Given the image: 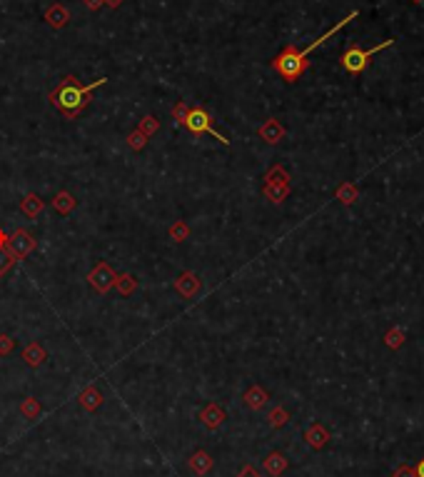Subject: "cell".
<instances>
[{
  "label": "cell",
  "mask_w": 424,
  "mask_h": 477,
  "mask_svg": "<svg viewBox=\"0 0 424 477\" xmlns=\"http://www.w3.org/2000/svg\"><path fill=\"white\" fill-rule=\"evenodd\" d=\"M105 83H108V78H100V80H93L88 85H80L75 75H65L60 80V85L50 93L48 100L65 120H75L80 118V113H85V108L93 100V90L103 88Z\"/></svg>",
  "instance_id": "1"
},
{
  "label": "cell",
  "mask_w": 424,
  "mask_h": 477,
  "mask_svg": "<svg viewBox=\"0 0 424 477\" xmlns=\"http://www.w3.org/2000/svg\"><path fill=\"white\" fill-rule=\"evenodd\" d=\"M355 18H357V13H349L347 18H342V21L337 23L335 28H329L327 33L322 35V38H317L315 43H309V45H307L305 50H297V48H292V45H290V48H285V50L280 53V56H277V58L272 60V68L277 70V73H280V75L285 78L287 83H294V80H297V78H300L302 73H305V68H307L309 53L320 48L322 43L329 40V38H332V35H335L337 30L342 28V25H347L349 21H355Z\"/></svg>",
  "instance_id": "2"
},
{
  "label": "cell",
  "mask_w": 424,
  "mask_h": 477,
  "mask_svg": "<svg viewBox=\"0 0 424 477\" xmlns=\"http://www.w3.org/2000/svg\"><path fill=\"white\" fill-rule=\"evenodd\" d=\"M182 125H185L192 135H205V132H207V135H212L215 140H220L222 146H230V140H227L220 130H215V128H212L210 113L202 110V108H190V110H187L185 123H182Z\"/></svg>",
  "instance_id": "3"
},
{
  "label": "cell",
  "mask_w": 424,
  "mask_h": 477,
  "mask_svg": "<svg viewBox=\"0 0 424 477\" xmlns=\"http://www.w3.org/2000/svg\"><path fill=\"white\" fill-rule=\"evenodd\" d=\"M394 45V40H382L379 45H375V48L370 50H362V48H349L347 53L342 56V65L347 73H362L364 68H367V62H370V58L375 56V53H379V50L384 48H392Z\"/></svg>",
  "instance_id": "4"
},
{
  "label": "cell",
  "mask_w": 424,
  "mask_h": 477,
  "mask_svg": "<svg viewBox=\"0 0 424 477\" xmlns=\"http://www.w3.org/2000/svg\"><path fill=\"white\" fill-rule=\"evenodd\" d=\"M115 280H117V272L110 268L105 260H100V263L88 272V285L95 292H100V295H108V292L115 288Z\"/></svg>",
  "instance_id": "5"
},
{
  "label": "cell",
  "mask_w": 424,
  "mask_h": 477,
  "mask_svg": "<svg viewBox=\"0 0 424 477\" xmlns=\"http://www.w3.org/2000/svg\"><path fill=\"white\" fill-rule=\"evenodd\" d=\"M35 245H38V240H35L27 230H13L10 235H8V253L15 257V263L18 260H25L30 253L35 250Z\"/></svg>",
  "instance_id": "6"
},
{
  "label": "cell",
  "mask_w": 424,
  "mask_h": 477,
  "mask_svg": "<svg viewBox=\"0 0 424 477\" xmlns=\"http://www.w3.org/2000/svg\"><path fill=\"white\" fill-rule=\"evenodd\" d=\"M103 393H100V388L97 385H88L85 390H80L78 393V405H80L85 412H97V410L103 408Z\"/></svg>",
  "instance_id": "7"
},
{
  "label": "cell",
  "mask_w": 424,
  "mask_h": 477,
  "mask_svg": "<svg viewBox=\"0 0 424 477\" xmlns=\"http://www.w3.org/2000/svg\"><path fill=\"white\" fill-rule=\"evenodd\" d=\"M200 288H202V280H200L195 272H182V275H178V280H175V290L182 295V298H195L200 292Z\"/></svg>",
  "instance_id": "8"
},
{
  "label": "cell",
  "mask_w": 424,
  "mask_h": 477,
  "mask_svg": "<svg viewBox=\"0 0 424 477\" xmlns=\"http://www.w3.org/2000/svg\"><path fill=\"white\" fill-rule=\"evenodd\" d=\"M225 410L220 408L217 402H207L205 408L200 410V422L205 425L207 430H217L222 422H225Z\"/></svg>",
  "instance_id": "9"
},
{
  "label": "cell",
  "mask_w": 424,
  "mask_h": 477,
  "mask_svg": "<svg viewBox=\"0 0 424 477\" xmlns=\"http://www.w3.org/2000/svg\"><path fill=\"white\" fill-rule=\"evenodd\" d=\"M45 360H48V350H45L40 342H27V345L23 347V362H25L27 367H40Z\"/></svg>",
  "instance_id": "10"
},
{
  "label": "cell",
  "mask_w": 424,
  "mask_h": 477,
  "mask_svg": "<svg viewBox=\"0 0 424 477\" xmlns=\"http://www.w3.org/2000/svg\"><path fill=\"white\" fill-rule=\"evenodd\" d=\"M187 465H190V470L195 472V475L202 477L212 470V457H210V452H205V450H198V452H192L190 455Z\"/></svg>",
  "instance_id": "11"
},
{
  "label": "cell",
  "mask_w": 424,
  "mask_h": 477,
  "mask_svg": "<svg viewBox=\"0 0 424 477\" xmlns=\"http://www.w3.org/2000/svg\"><path fill=\"white\" fill-rule=\"evenodd\" d=\"M50 205H53L55 213L70 215L73 210H75L78 200H75V195H73V193H68V190H60V193H55V198L50 200Z\"/></svg>",
  "instance_id": "12"
},
{
  "label": "cell",
  "mask_w": 424,
  "mask_h": 477,
  "mask_svg": "<svg viewBox=\"0 0 424 477\" xmlns=\"http://www.w3.org/2000/svg\"><path fill=\"white\" fill-rule=\"evenodd\" d=\"M43 208H45V202H43L40 195H35V193H27L21 200V210L27 218H38V215L43 213Z\"/></svg>",
  "instance_id": "13"
},
{
  "label": "cell",
  "mask_w": 424,
  "mask_h": 477,
  "mask_svg": "<svg viewBox=\"0 0 424 477\" xmlns=\"http://www.w3.org/2000/svg\"><path fill=\"white\" fill-rule=\"evenodd\" d=\"M45 21H48L55 30L65 28V25H68V21H70L68 8H62V5H53V8H48V13H45Z\"/></svg>",
  "instance_id": "14"
},
{
  "label": "cell",
  "mask_w": 424,
  "mask_h": 477,
  "mask_svg": "<svg viewBox=\"0 0 424 477\" xmlns=\"http://www.w3.org/2000/svg\"><path fill=\"white\" fill-rule=\"evenodd\" d=\"M265 470L272 477H280L282 472L287 470V460H285V455H282V452H270V455L265 457Z\"/></svg>",
  "instance_id": "15"
},
{
  "label": "cell",
  "mask_w": 424,
  "mask_h": 477,
  "mask_svg": "<svg viewBox=\"0 0 424 477\" xmlns=\"http://www.w3.org/2000/svg\"><path fill=\"white\" fill-rule=\"evenodd\" d=\"M21 415L25 420H38L43 415V402L38 397H33V395H27L25 400L21 402Z\"/></svg>",
  "instance_id": "16"
},
{
  "label": "cell",
  "mask_w": 424,
  "mask_h": 477,
  "mask_svg": "<svg viewBox=\"0 0 424 477\" xmlns=\"http://www.w3.org/2000/svg\"><path fill=\"white\" fill-rule=\"evenodd\" d=\"M115 290L120 292V295H125V298H130L132 292L137 290V280L135 275H130V272H120L115 280Z\"/></svg>",
  "instance_id": "17"
},
{
  "label": "cell",
  "mask_w": 424,
  "mask_h": 477,
  "mask_svg": "<svg viewBox=\"0 0 424 477\" xmlns=\"http://www.w3.org/2000/svg\"><path fill=\"white\" fill-rule=\"evenodd\" d=\"M267 402V393L260 388H250L245 393V405L247 408H252V410H260L262 405Z\"/></svg>",
  "instance_id": "18"
},
{
  "label": "cell",
  "mask_w": 424,
  "mask_h": 477,
  "mask_svg": "<svg viewBox=\"0 0 424 477\" xmlns=\"http://www.w3.org/2000/svg\"><path fill=\"white\" fill-rule=\"evenodd\" d=\"M128 146H130V150H145V148H148V135H145V132H140V130H132L130 135H128Z\"/></svg>",
  "instance_id": "19"
},
{
  "label": "cell",
  "mask_w": 424,
  "mask_h": 477,
  "mask_svg": "<svg viewBox=\"0 0 424 477\" xmlns=\"http://www.w3.org/2000/svg\"><path fill=\"white\" fill-rule=\"evenodd\" d=\"M137 130L145 132V135L150 138V135H155V132L160 130V120L155 118V115H145V118L140 120V128H137Z\"/></svg>",
  "instance_id": "20"
},
{
  "label": "cell",
  "mask_w": 424,
  "mask_h": 477,
  "mask_svg": "<svg viewBox=\"0 0 424 477\" xmlns=\"http://www.w3.org/2000/svg\"><path fill=\"white\" fill-rule=\"evenodd\" d=\"M187 235H190V228H187L185 222H182V220L172 222V228H170V237H172V240L182 242V240H187Z\"/></svg>",
  "instance_id": "21"
},
{
  "label": "cell",
  "mask_w": 424,
  "mask_h": 477,
  "mask_svg": "<svg viewBox=\"0 0 424 477\" xmlns=\"http://www.w3.org/2000/svg\"><path fill=\"white\" fill-rule=\"evenodd\" d=\"M15 265V257L8 253V248H0V277L8 275V270Z\"/></svg>",
  "instance_id": "22"
},
{
  "label": "cell",
  "mask_w": 424,
  "mask_h": 477,
  "mask_svg": "<svg viewBox=\"0 0 424 477\" xmlns=\"http://www.w3.org/2000/svg\"><path fill=\"white\" fill-rule=\"evenodd\" d=\"M260 132H262V138H265L267 143H277V138H280V132H282V130H280V128H277L274 123H267Z\"/></svg>",
  "instance_id": "23"
},
{
  "label": "cell",
  "mask_w": 424,
  "mask_h": 477,
  "mask_svg": "<svg viewBox=\"0 0 424 477\" xmlns=\"http://www.w3.org/2000/svg\"><path fill=\"white\" fill-rule=\"evenodd\" d=\"M13 350H15V340L10 338V335H0V355H3V358H8Z\"/></svg>",
  "instance_id": "24"
},
{
  "label": "cell",
  "mask_w": 424,
  "mask_h": 477,
  "mask_svg": "<svg viewBox=\"0 0 424 477\" xmlns=\"http://www.w3.org/2000/svg\"><path fill=\"white\" fill-rule=\"evenodd\" d=\"M307 443H309V445H315V447H320V445L325 443V432H322L320 428L307 430Z\"/></svg>",
  "instance_id": "25"
},
{
  "label": "cell",
  "mask_w": 424,
  "mask_h": 477,
  "mask_svg": "<svg viewBox=\"0 0 424 477\" xmlns=\"http://www.w3.org/2000/svg\"><path fill=\"white\" fill-rule=\"evenodd\" d=\"M187 110H190V108H187L185 103H178L175 108H172V118L182 125V123H185V118H187Z\"/></svg>",
  "instance_id": "26"
},
{
  "label": "cell",
  "mask_w": 424,
  "mask_h": 477,
  "mask_svg": "<svg viewBox=\"0 0 424 477\" xmlns=\"http://www.w3.org/2000/svg\"><path fill=\"white\" fill-rule=\"evenodd\" d=\"M285 420H287V415H285V410H274L272 415H270V422H272V428H280V425H285Z\"/></svg>",
  "instance_id": "27"
},
{
  "label": "cell",
  "mask_w": 424,
  "mask_h": 477,
  "mask_svg": "<svg viewBox=\"0 0 424 477\" xmlns=\"http://www.w3.org/2000/svg\"><path fill=\"white\" fill-rule=\"evenodd\" d=\"M237 477H260V472L255 470L252 465H245V467H242V470L237 472Z\"/></svg>",
  "instance_id": "28"
},
{
  "label": "cell",
  "mask_w": 424,
  "mask_h": 477,
  "mask_svg": "<svg viewBox=\"0 0 424 477\" xmlns=\"http://www.w3.org/2000/svg\"><path fill=\"white\" fill-rule=\"evenodd\" d=\"M394 477H417V472L412 470V467H402V470H399Z\"/></svg>",
  "instance_id": "29"
},
{
  "label": "cell",
  "mask_w": 424,
  "mask_h": 477,
  "mask_svg": "<svg viewBox=\"0 0 424 477\" xmlns=\"http://www.w3.org/2000/svg\"><path fill=\"white\" fill-rule=\"evenodd\" d=\"M100 3H103V0H85V5H88L90 10H95V8H100Z\"/></svg>",
  "instance_id": "30"
},
{
  "label": "cell",
  "mask_w": 424,
  "mask_h": 477,
  "mask_svg": "<svg viewBox=\"0 0 424 477\" xmlns=\"http://www.w3.org/2000/svg\"><path fill=\"white\" fill-rule=\"evenodd\" d=\"M8 245V233L5 230H0V248H5Z\"/></svg>",
  "instance_id": "31"
},
{
  "label": "cell",
  "mask_w": 424,
  "mask_h": 477,
  "mask_svg": "<svg viewBox=\"0 0 424 477\" xmlns=\"http://www.w3.org/2000/svg\"><path fill=\"white\" fill-rule=\"evenodd\" d=\"M414 472H417V477H424V460L414 467Z\"/></svg>",
  "instance_id": "32"
},
{
  "label": "cell",
  "mask_w": 424,
  "mask_h": 477,
  "mask_svg": "<svg viewBox=\"0 0 424 477\" xmlns=\"http://www.w3.org/2000/svg\"><path fill=\"white\" fill-rule=\"evenodd\" d=\"M108 3H110V5H113V8H115V5H120L123 0H108Z\"/></svg>",
  "instance_id": "33"
}]
</instances>
